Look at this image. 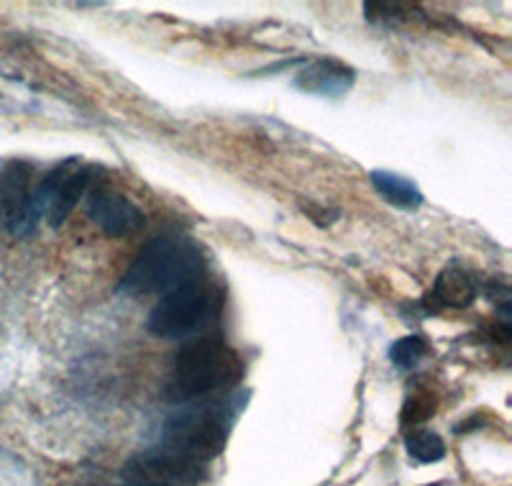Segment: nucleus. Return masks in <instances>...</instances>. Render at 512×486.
<instances>
[{
	"label": "nucleus",
	"mask_w": 512,
	"mask_h": 486,
	"mask_svg": "<svg viewBox=\"0 0 512 486\" xmlns=\"http://www.w3.org/2000/svg\"><path fill=\"white\" fill-rule=\"evenodd\" d=\"M123 476L131 484H149V486H187L198 484L205 476V466L192 463L187 458L175 456V453L154 448L139 456L128 458L123 466Z\"/></svg>",
	"instance_id": "obj_6"
},
{
	"label": "nucleus",
	"mask_w": 512,
	"mask_h": 486,
	"mask_svg": "<svg viewBox=\"0 0 512 486\" xmlns=\"http://www.w3.org/2000/svg\"><path fill=\"white\" fill-rule=\"evenodd\" d=\"M39 223L34 210V169L29 162H8L0 172V226L24 238Z\"/></svg>",
	"instance_id": "obj_5"
},
{
	"label": "nucleus",
	"mask_w": 512,
	"mask_h": 486,
	"mask_svg": "<svg viewBox=\"0 0 512 486\" xmlns=\"http://www.w3.org/2000/svg\"><path fill=\"white\" fill-rule=\"evenodd\" d=\"M205 277V254L182 233H162L146 243L118 282L121 295H169Z\"/></svg>",
	"instance_id": "obj_1"
},
{
	"label": "nucleus",
	"mask_w": 512,
	"mask_h": 486,
	"mask_svg": "<svg viewBox=\"0 0 512 486\" xmlns=\"http://www.w3.org/2000/svg\"><path fill=\"white\" fill-rule=\"evenodd\" d=\"M85 210L100 231L116 238L131 236L141 231L146 223L144 213L123 192L111 190V187H93L85 195Z\"/></svg>",
	"instance_id": "obj_7"
},
{
	"label": "nucleus",
	"mask_w": 512,
	"mask_h": 486,
	"mask_svg": "<svg viewBox=\"0 0 512 486\" xmlns=\"http://www.w3.org/2000/svg\"><path fill=\"white\" fill-rule=\"evenodd\" d=\"M128 486H149V484H128Z\"/></svg>",
	"instance_id": "obj_15"
},
{
	"label": "nucleus",
	"mask_w": 512,
	"mask_h": 486,
	"mask_svg": "<svg viewBox=\"0 0 512 486\" xmlns=\"http://www.w3.org/2000/svg\"><path fill=\"white\" fill-rule=\"evenodd\" d=\"M244 377V361L218 336H200L180 348L169 382V397L177 402H195L228 392Z\"/></svg>",
	"instance_id": "obj_2"
},
{
	"label": "nucleus",
	"mask_w": 512,
	"mask_h": 486,
	"mask_svg": "<svg viewBox=\"0 0 512 486\" xmlns=\"http://www.w3.org/2000/svg\"><path fill=\"white\" fill-rule=\"evenodd\" d=\"M436 397L428 392H420V394H413L408 402H405V407H402V423L410 425V428H415V425H423L428 417L436 412Z\"/></svg>",
	"instance_id": "obj_14"
},
{
	"label": "nucleus",
	"mask_w": 512,
	"mask_h": 486,
	"mask_svg": "<svg viewBox=\"0 0 512 486\" xmlns=\"http://www.w3.org/2000/svg\"><path fill=\"white\" fill-rule=\"evenodd\" d=\"M405 448L418 463H436L446 456V443L441 435L425 428L410 430L405 438Z\"/></svg>",
	"instance_id": "obj_12"
},
{
	"label": "nucleus",
	"mask_w": 512,
	"mask_h": 486,
	"mask_svg": "<svg viewBox=\"0 0 512 486\" xmlns=\"http://www.w3.org/2000/svg\"><path fill=\"white\" fill-rule=\"evenodd\" d=\"M369 182L374 185V190L387 200L390 205L400 210H418L425 203L423 192L418 190L415 182H410L408 177L395 172H384V169H374L369 172Z\"/></svg>",
	"instance_id": "obj_11"
},
{
	"label": "nucleus",
	"mask_w": 512,
	"mask_h": 486,
	"mask_svg": "<svg viewBox=\"0 0 512 486\" xmlns=\"http://www.w3.org/2000/svg\"><path fill=\"white\" fill-rule=\"evenodd\" d=\"M477 279L469 269H464L461 264H448L441 274H438L436 284H433L431 300L436 307L443 310H464V307H472L477 300Z\"/></svg>",
	"instance_id": "obj_10"
},
{
	"label": "nucleus",
	"mask_w": 512,
	"mask_h": 486,
	"mask_svg": "<svg viewBox=\"0 0 512 486\" xmlns=\"http://www.w3.org/2000/svg\"><path fill=\"white\" fill-rule=\"evenodd\" d=\"M223 313L221 287L203 279L162 295L146 318V330L162 341H192L218 323Z\"/></svg>",
	"instance_id": "obj_4"
},
{
	"label": "nucleus",
	"mask_w": 512,
	"mask_h": 486,
	"mask_svg": "<svg viewBox=\"0 0 512 486\" xmlns=\"http://www.w3.org/2000/svg\"><path fill=\"white\" fill-rule=\"evenodd\" d=\"M431 346L423 336H405L400 341L392 343L390 348V361L402 371H410L428 356Z\"/></svg>",
	"instance_id": "obj_13"
},
{
	"label": "nucleus",
	"mask_w": 512,
	"mask_h": 486,
	"mask_svg": "<svg viewBox=\"0 0 512 486\" xmlns=\"http://www.w3.org/2000/svg\"><path fill=\"white\" fill-rule=\"evenodd\" d=\"M354 82V70L336 59H310L295 72L297 90L320 98H341L354 87Z\"/></svg>",
	"instance_id": "obj_8"
},
{
	"label": "nucleus",
	"mask_w": 512,
	"mask_h": 486,
	"mask_svg": "<svg viewBox=\"0 0 512 486\" xmlns=\"http://www.w3.org/2000/svg\"><path fill=\"white\" fill-rule=\"evenodd\" d=\"M231 420L233 410L228 402H190L164 423L159 448L205 466L226 448Z\"/></svg>",
	"instance_id": "obj_3"
},
{
	"label": "nucleus",
	"mask_w": 512,
	"mask_h": 486,
	"mask_svg": "<svg viewBox=\"0 0 512 486\" xmlns=\"http://www.w3.org/2000/svg\"><path fill=\"white\" fill-rule=\"evenodd\" d=\"M98 174L100 167H82L80 159H72L70 169L64 172L62 182H59L57 192H54L52 197V205H49L47 215L52 228H59L64 220L70 218V213L77 208V203L95 187Z\"/></svg>",
	"instance_id": "obj_9"
}]
</instances>
